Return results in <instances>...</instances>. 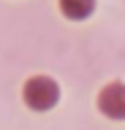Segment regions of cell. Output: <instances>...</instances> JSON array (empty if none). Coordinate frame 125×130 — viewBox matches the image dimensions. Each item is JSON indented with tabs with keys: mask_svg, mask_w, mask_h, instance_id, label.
Wrapping results in <instances>:
<instances>
[{
	"mask_svg": "<svg viewBox=\"0 0 125 130\" xmlns=\"http://www.w3.org/2000/svg\"><path fill=\"white\" fill-rule=\"evenodd\" d=\"M92 6H95V0H60L63 14L71 16V19H84V16H90Z\"/></svg>",
	"mask_w": 125,
	"mask_h": 130,
	"instance_id": "3",
	"label": "cell"
},
{
	"mask_svg": "<svg viewBox=\"0 0 125 130\" xmlns=\"http://www.w3.org/2000/svg\"><path fill=\"white\" fill-rule=\"evenodd\" d=\"M98 106L112 119H125V84L114 81V84L103 87V92L98 95Z\"/></svg>",
	"mask_w": 125,
	"mask_h": 130,
	"instance_id": "2",
	"label": "cell"
},
{
	"mask_svg": "<svg viewBox=\"0 0 125 130\" xmlns=\"http://www.w3.org/2000/svg\"><path fill=\"white\" fill-rule=\"evenodd\" d=\"M22 98H25V103L30 108L46 111V108H52L57 103V98H60L57 81H52L49 76H33V79H27L25 89H22Z\"/></svg>",
	"mask_w": 125,
	"mask_h": 130,
	"instance_id": "1",
	"label": "cell"
}]
</instances>
